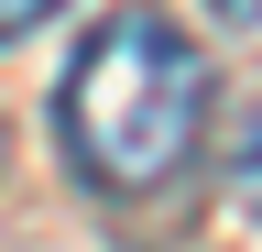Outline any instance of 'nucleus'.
I'll list each match as a JSON object with an SVG mask.
<instances>
[{"label": "nucleus", "instance_id": "obj_1", "mask_svg": "<svg viewBox=\"0 0 262 252\" xmlns=\"http://www.w3.org/2000/svg\"><path fill=\"white\" fill-rule=\"evenodd\" d=\"M196 121H208V55H196L164 11H110L66 66L55 132L98 198H153L186 176Z\"/></svg>", "mask_w": 262, "mask_h": 252}, {"label": "nucleus", "instance_id": "obj_2", "mask_svg": "<svg viewBox=\"0 0 262 252\" xmlns=\"http://www.w3.org/2000/svg\"><path fill=\"white\" fill-rule=\"evenodd\" d=\"M219 176H229V198L262 219V99L241 110V132H229V153H219Z\"/></svg>", "mask_w": 262, "mask_h": 252}, {"label": "nucleus", "instance_id": "obj_3", "mask_svg": "<svg viewBox=\"0 0 262 252\" xmlns=\"http://www.w3.org/2000/svg\"><path fill=\"white\" fill-rule=\"evenodd\" d=\"M44 11H66V0H0V44H11V33H33Z\"/></svg>", "mask_w": 262, "mask_h": 252}, {"label": "nucleus", "instance_id": "obj_4", "mask_svg": "<svg viewBox=\"0 0 262 252\" xmlns=\"http://www.w3.org/2000/svg\"><path fill=\"white\" fill-rule=\"evenodd\" d=\"M208 11L229 22V33H241V22H262V0H208Z\"/></svg>", "mask_w": 262, "mask_h": 252}]
</instances>
